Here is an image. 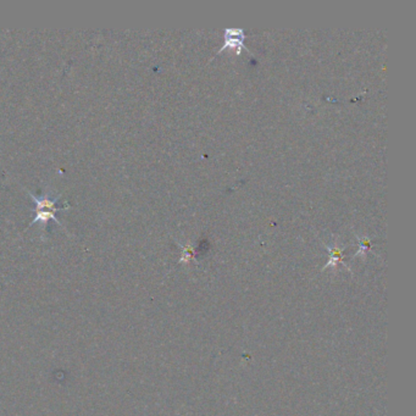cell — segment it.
Masks as SVG:
<instances>
[{
	"mask_svg": "<svg viewBox=\"0 0 416 416\" xmlns=\"http://www.w3.org/2000/svg\"><path fill=\"white\" fill-rule=\"evenodd\" d=\"M26 192L28 193L30 198H31L33 202H34V204H36V216H34V219L28 224L30 227L33 226V224H42V227H43L42 230H44V227L47 226L48 221H50V220H54L56 224L61 226V227H64L62 224H61L60 220L56 218L55 213H56V211L67 210V209H70L71 207H70L69 204L65 205V207H56V204L60 200L61 196L51 198L49 194L44 193L42 196L37 197V196H34L33 193L30 192L28 189H26Z\"/></svg>",
	"mask_w": 416,
	"mask_h": 416,
	"instance_id": "1",
	"label": "cell"
},
{
	"mask_svg": "<svg viewBox=\"0 0 416 416\" xmlns=\"http://www.w3.org/2000/svg\"><path fill=\"white\" fill-rule=\"evenodd\" d=\"M224 38V45L220 48L218 53H222L227 49L235 50L237 55L241 54L242 49H246L248 53H251V50L246 49L244 45L246 33L242 28H226Z\"/></svg>",
	"mask_w": 416,
	"mask_h": 416,
	"instance_id": "2",
	"label": "cell"
}]
</instances>
